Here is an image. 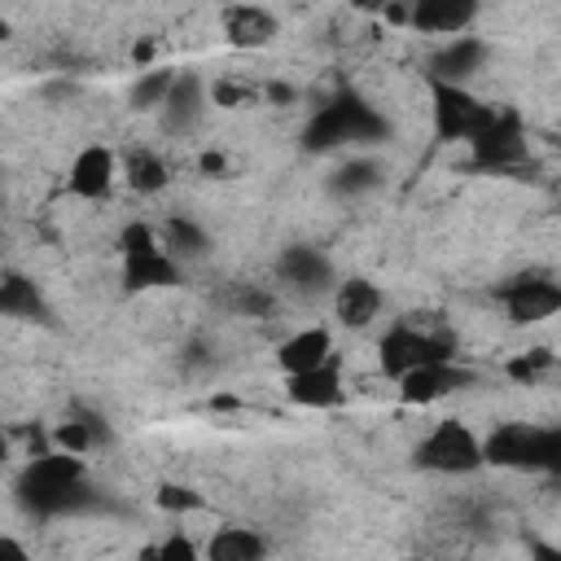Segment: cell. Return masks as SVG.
<instances>
[{
	"label": "cell",
	"mask_w": 561,
	"mask_h": 561,
	"mask_svg": "<svg viewBox=\"0 0 561 561\" xmlns=\"http://www.w3.org/2000/svg\"><path fill=\"white\" fill-rule=\"evenodd\" d=\"M88 491V473H83V456H70V451H39L31 456V465L22 469L18 478V495L26 500L31 513L39 517H61V513H75L79 500Z\"/></svg>",
	"instance_id": "cell-1"
},
{
	"label": "cell",
	"mask_w": 561,
	"mask_h": 561,
	"mask_svg": "<svg viewBox=\"0 0 561 561\" xmlns=\"http://www.w3.org/2000/svg\"><path fill=\"white\" fill-rule=\"evenodd\" d=\"M486 465L530 469V473H561V425H530L504 421L486 434Z\"/></svg>",
	"instance_id": "cell-3"
},
{
	"label": "cell",
	"mask_w": 561,
	"mask_h": 561,
	"mask_svg": "<svg viewBox=\"0 0 561 561\" xmlns=\"http://www.w3.org/2000/svg\"><path fill=\"white\" fill-rule=\"evenodd\" d=\"M416 465L430 469V473H443V478H465V473H478L486 465V438L460 421V416H438L421 443H416Z\"/></svg>",
	"instance_id": "cell-2"
},
{
	"label": "cell",
	"mask_w": 561,
	"mask_h": 561,
	"mask_svg": "<svg viewBox=\"0 0 561 561\" xmlns=\"http://www.w3.org/2000/svg\"><path fill=\"white\" fill-rule=\"evenodd\" d=\"M386 131V123L377 118V110L359 96H337L329 105L316 110L311 127H307V149L324 153V149H342V145H373Z\"/></svg>",
	"instance_id": "cell-5"
},
{
	"label": "cell",
	"mask_w": 561,
	"mask_h": 561,
	"mask_svg": "<svg viewBox=\"0 0 561 561\" xmlns=\"http://www.w3.org/2000/svg\"><path fill=\"white\" fill-rule=\"evenodd\" d=\"M101 438H105V434H101L92 421H83V416H66V421H57L53 434H48V443H53L57 451H70V456H88Z\"/></svg>",
	"instance_id": "cell-25"
},
{
	"label": "cell",
	"mask_w": 561,
	"mask_h": 561,
	"mask_svg": "<svg viewBox=\"0 0 561 561\" xmlns=\"http://www.w3.org/2000/svg\"><path fill=\"white\" fill-rule=\"evenodd\" d=\"M478 9H482V0H412L408 4V26L421 31V35L451 39V35H465L478 22Z\"/></svg>",
	"instance_id": "cell-14"
},
{
	"label": "cell",
	"mask_w": 561,
	"mask_h": 561,
	"mask_svg": "<svg viewBox=\"0 0 561 561\" xmlns=\"http://www.w3.org/2000/svg\"><path fill=\"white\" fill-rule=\"evenodd\" d=\"M162 245L180 259V263H197L206 250H210V237H206V228L197 224V219H188V215H171L162 228Z\"/></svg>",
	"instance_id": "cell-22"
},
{
	"label": "cell",
	"mask_w": 561,
	"mask_h": 561,
	"mask_svg": "<svg viewBox=\"0 0 561 561\" xmlns=\"http://www.w3.org/2000/svg\"><path fill=\"white\" fill-rule=\"evenodd\" d=\"M276 280H280V289L294 294V298H333V289H337L333 263H329V254H320L316 245H289V250H280V259H276Z\"/></svg>",
	"instance_id": "cell-9"
},
{
	"label": "cell",
	"mask_w": 561,
	"mask_h": 561,
	"mask_svg": "<svg viewBox=\"0 0 561 561\" xmlns=\"http://www.w3.org/2000/svg\"><path fill=\"white\" fill-rule=\"evenodd\" d=\"M355 4H364V9H390V4H412V0H355Z\"/></svg>",
	"instance_id": "cell-30"
},
{
	"label": "cell",
	"mask_w": 561,
	"mask_h": 561,
	"mask_svg": "<svg viewBox=\"0 0 561 561\" xmlns=\"http://www.w3.org/2000/svg\"><path fill=\"white\" fill-rule=\"evenodd\" d=\"M153 557H162V561H193V557H202V548L197 543H188L184 535H167L162 543H153L149 548Z\"/></svg>",
	"instance_id": "cell-28"
},
{
	"label": "cell",
	"mask_w": 561,
	"mask_h": 561,
	"mask_svg": "<svg viewBox=\"0 0 561 561\" xmlns=\"http://www.w3.org/2000/svg\"><path fill=\"white\" fill-rule=\"evenodd\" d=\"M381 184V167L373 162V158H346L333 175H329V188L337 193V197H359V193H368V188H377Z\"/></svg>",
	"instance_id": "cell-24"
},
{
	"label": "cell",
	"mask_w": 561,
	"mask_h": 561,
	"mask_svg": "<svg viewBox=\"0 0 561 561\" xmlns=\"http://www.w3.org/2000/svg\"><path fill=\"white\" fill-rule=\"evenodd\" d=\"M381 307H386V294H381V285H373L368 276H346V280H337V289H333V316H337V324H346V329H368V324L381 316Z\"/></svg>",
	"instance_id": "cell-19"
},
{
	"label": "cell",
	"mask_w": 561,
	"mask_h": 561,
	"mask_svg": "<svg viewBox=\"0 0 561 561\" xmlns=\"http://www.w3.org/2000/svg\"><path fill=\"white\" fill-rule=\"evenodd\" d=\"M465 386H473V373H469V368H460L456 359L421 364V368H412V373H403V377L394 381V390H399V399H403L408 408L443 403V399H451V394H456V390H465Z\"/></svg>",
	"instance_id": "cell-11"
},
{
	"label": "cell",
	"mask_w": 561,
	"mask_h": 561,
	"mask_svg": "<svg viewBox=\"0 0 561 561\" xmlns=\"http://www.w3.org/2000/svg\"><path fill=\"white\" fill-rule=\"evenodd\" d=\"M285 394H289V403H298V408H307V412L342 408V403H346V377H342V364L329 359V364H320V368L289 373V377H285Z\"/></svg>",
	"instance_id": "cell-13"
},
{
	"label": "cell",
	"mask_w": 561,
	"mask_h": 561,
	"mask_svg": "<svg viewBox=\"0 0 561 561\" xmlns=\"http://www.w3.org/2000/svg\"><path fill=\"white\" fill-rule=\"evenodd\" d=\"M202 557H210V561H263L267 557V539L254 526H219L206 539Z\"/></svg>",
	"instance_id": "cell-20"
},
{
	"label": "cell",
	"mask_w": 561,
	"mask_h": 561,
	"mask_svg": "<svg viewBox=\"0 0 561 561\" xmlns=\"http://www.w3.org/2000/svg\"><path fill=\"white\" fill-rule=\"evenodd\" d=\"M254 96H263V88H254V83H245V79H215V83H210V105H224V110L250 105Z\"/></svg>",
	"instance_id": "cell-27"
},
{
	"label": "cell",
	"mask_w": 561,
	"mask_h": 561,
	"mask_svg": "<svg viewBox=\"0 0 561 561\" xmlns=\"http://www.w3.org/2000/svg\"><path fill=\"white\" fill-rule=\"evenodd\" d=\"M158 504H162V508H197L202 500H197V495H184V486H162V491H158Z\"/></svg>",
	"instance_id": "cell-29"
},
{
	"label": "cell",
	"mask_w": 561,
	"mask_h": 561,
	"mask_svg": "<svg viewBox=\"0 0 561 561\" xmlns=\"http://www.w3.org/2000/svg\"><path fill=\"white\" fill-rule=\"evenodd\" d=\"M0 311L13 316V320H44V316H48V307H44L35 280H26V276H18V272H9L4 285H0Z\"/></svg>",
	"instance_id": "cell-23"
},
{
	"label": "cell",
	"mask_w": 561,
	"mask_h": 561,
	"mask_svg": "<svg viewBox=\"0 0 561 561\" xmlns=\"http://www.w3.org/2000/svg\"><path fill=\"white\" fill-rule=\"evenodd\" d=\"M469 149L482 171H508L526 158V127L513 110H495V118L469 140Z\"/></svg>",
	"instance_id": "cell-10"
},
{
	"label": "cell",
	"mask_w": 561,
	"mask_h": 561,
	"mask_svg": "<svg viewBox=\"0 0 561 561\" xmlns=\"http://www.w3.org/2000/svg\"><path fill=\"white\" fill-rule=\"evenodd\" d=\"M486 39H478V35H451V39H443L438 48H434V57H430V79H451V83H469L482 66H486Z\"/></svg>",
	"instance_id": "cell-17"
},
{
	"label": "cell",
	"mask_w": 561,
	"mask_h": 561,
	"mask_svg": "<svg viewBox=\"0 0 561 561\" xmlns=\"http://www.w3.org/2000/svg\"><path fill=\"white\" fill-rule=\"evenodd\" d=\"M118 180H123V158L105 140L75 149V158L66 167V193L79 202H105Z\"/></svg>",
	"instance_id": "cell-8"
},
{
	"label": "cell",
	"mask_w": 561,
	"mask_h": 561,
	"mask_svg": "<svg viewBox=\"0 0 561 561\" xmlns=\"http://www.w3.org/2000/svg\"><path fill=\"white\" fill-rule=\"evenodd\" d=\"M206 105H210L206 79L193 75V70H180L175 83H171V92H167V101H162V110H158V118H162L167 131L184 136V131H193L206 118Z\"/></svg>",
	"instance_id": "cell-15"
},
{
	"label": "cell",
	"mask_w": 561,
	"mask_h": 561,
	"mask_svg": "<svg viewBox=\"0 0 561 561\" xmlns=\"http://www.w3.org/2000/svg\"><path fill=\"white\" fill-rule=\"evenodd\" d=\"M184 280V263L162 245H140V250H123V289L127 294H149V289H171Z\"/></svg>",
	"instance_id": "cell-12"
},
{
	"label": "cell",
	"mask_w": 561,
	"mask_h": 561,
	"mask_svg": "<svg viewBox=\"0 0 561 561\" xmlns=\"http://www.w3.org/2000/svg\"><path fill=\"white\" fill-rule=\"evenodd\" d=\"M430 114H434V136L443 145H456V140H473L491 118H495V105H486L469 83H451V79H430Z\"/></svg>",
	"instance_id": "cell-6"
},
{
	"label": "cell",
	"mask_w": 561,
	"mask_h": 561,
	"mask_svg": "<svg viewBox=\"0 0 561 561\" xmlns=\"http://www.w3.org/2000/svg\"><path fill=\"white\" fill-rule=\"evenodd\" d=\"M377 359H381V373L390 381H399L403 373L421 368V364H434V359H456V337L443 333V329H430V324H416V320H394L381 342H377Z\"/></svg>",
	"instance_id": "cell-4"
},
{
	"label": "cell",
	"mask_w": 561,
	"mask_h": 561,
	"mask_svg": "<svg viewBox=\"0 0 561 561\" xmlns=\"http://www.w3.org/2000/svg\"><path fill=\"white\" fill-rule=\"evenodd\" d=\"M495 302L508 324H543L561 316V280L552 276H513L495 289Z\"/></svg>",
	"instance_id": "cell-7"
},
{
	"label": "cell",
	"mask_w": 561,
	"mask_h": 561,
	"mask_svg": "<svg viewBox=\"0 0 561 561\" xmlns=\"http://www.w3.org/2000/svg\"><path fill=\"white\" fill-rule=\"evenodd\" d=\"M337 359L333 351V333L324 324H307V329H294L280 346H276V368L289 377V373H307V368H320Z\"/></svg>",
	"instance_id": "cell-18"
},
{
	"label": "cell",
	"mask_w": 561,
	"mask_h": 561,
	"mask_svg": "<svg viewBox=\"0 0 561 561\" xmlns=\"http://www.w3.org/2000/svg\"><path fill=\"white\" fill-rule=\"evenodd\" d=\"M175 75H180V70L145 66V70H140V79H136V88H131V110L158 114V110H162V101H167V92H171V83H175Z\"/></svg>",
	"instance_id": "cell-26"
},
{
	"label": "cell",
	"mask_w": 561,
	"mask_h": 561,
	"mask_svg": "<svg viewBox=\"0 0 561 561\" xmlns=\"http://www.w3.org/2000/svg\"><path fill=\"white\" fill-rule=\"evenodd\" d=\"M219 26H224V39H228L232 48H245V53L267 48V44L280 35L276 13L263 9V4H254V0H237V4H228L224 18H219Z\"/></svg>",
	"instance_id": "cell-16"
},
{
	"label": "cell",
	"mask_w": 561,
	"mask_h": 561,
	"mask_svg": "<svg viewBox=\"0 0 561 561\" xmlns=\"http://www.w3.org/2000/svg\"><path fill=\"white\" fill-rule=\"evenodd\" d=\"M123 184L131 193H140V197H153V193H162L171 184V171L153 149H127L123 153Z\"/></svg>",
	"instance_id": "cell-21"
}]
</instances>
